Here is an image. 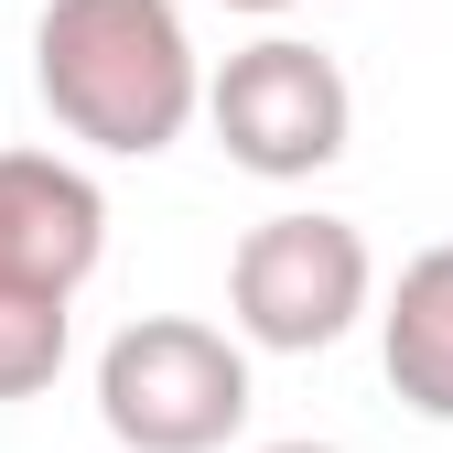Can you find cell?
<instances>
[{
    "label": "cell",
    "mask_w": 453,
    "mask_h": 453,
    "mask_svg": "<svg viewBox=\"0 0 453 453\" xmlns=\"http://www.w3.org/2000/svg\"><path fill=\"white\" fill-rule=\"evenodd\" d=\"M33 97L87 151L151 162L205 108V65L173 0H43L33 22Z\"/></svg>",
    "instance_id": "cell-1"
},
{
    "label": "cell",
    "mask_w": 453,
    "mask_h": 453,
    "mask_svg": "<svg viewBox=\"0 0 453 453\" xmlns=\"http://www.w3.org/2000/svg\"><path fill=\"white\" fill-rule=\"evenodd\" d=\"M259 453H334V442H259Z\"/></svg>",
    "instance_id": "cell-8"
},
{
    "label": "cell",
    "mask_w": 453,
    "mask_h": 453,
    "mask_svg": "<svg viewBox=\"0 0 453 453\" xmlns=\"http://www.w3.org/2000/svg\"><path fill=\"white\" fill-rule=\"evenodd\" d=\"M378 357H388L400 411L453 421V238L400 270V292H388V313H378Z\"/></svg>",
    "instance_id": "cell-6"
},
{
    "label": "cell",
    "mask_w": 453,
    "mask_h": 453,
    "mask_svg": "<svg viewBox=\"0 0 453 453\" xmlns=\"http://www.w3.org/2000/svg\"><path fill=\"white\" fill-rule=\"evenodd\" d=\"M205 119H216V151L238 162V173H259V184H303V173H324V162L346 151V130H357V87H346V65H334L324 43L270 33V43L226 54V65L205 76Z\"/></svg>",
    "instance_id": "cell-4"
},
{
    "label": "cell",
    "mask_w": 453,
    "mask_h": 453,
    "mask_svg": "<svg viewBox=\"0 0 453 453\" xmlns=\"http://www.w3.org/2000/svg\"><path fill=\"white\" fill-rule=\"evenodd\" d=\"M226 12H292V0H226Z\"/></svg>",
    "instance_id": "cell-9"
},
{
    "label": "cell",
    "mask_w": 453,
    "mask_h": 453,
    "mask_svg": "<svg viewBox=\"0 0 453 453\" xmlns=\"http://www.w3.org/2000/svg\"><path fill=\"white\" fill-rule=\"evenodd\" d=\"M378 292V259L346 216L292 205V216H259L238 259H226V313H238V346L270 357H324Z\"/></svg>",
    "instance_id": "cell-3"
},
{
    "label": "cell",
    "mask_w": 453,
    "mask_h": 453,
    "mask_svg": "<svg viewBox=\"0 0 453 453\" xmlns=\"http://www.w3.org/2000/svg\"><path fill=\"white\" fill-rule=\"evenodd\" d=\"M76 303H0V400H43L65 378V324Z\"/></svg>",
    "instance_id": "cell-7"
},
{
    "label": "cell",
    "mask_w": 453,
    "mask_h": 453,
    "mask_svg": "<svg viewBox=\"0 0 453 453\" xmlns=\"http://www.w3.org/2000/svg\"><path fill=\"white\" fill-rule=\"evenodd\" d=\"M97 421L130 453H216L249 421V346L195 313H141L97 357Z\"/></svg>",
    "instance_id": "cell-2"
},
{
    "label": "cell",
    "mask_w": 453,
    "mask_h": 453,
    "mask_svg": "<svg viewBox=\"0 0 453 453\" xmlns=\"http://www.w3.org/2000/svg\"><path fill=\"white\" fill-rule=\"evenodd\" d=\"M108 249V195L54 151H0V303H76Z\"/></svg>",
    "instance_id": "cell-5"
}]
</instances>
